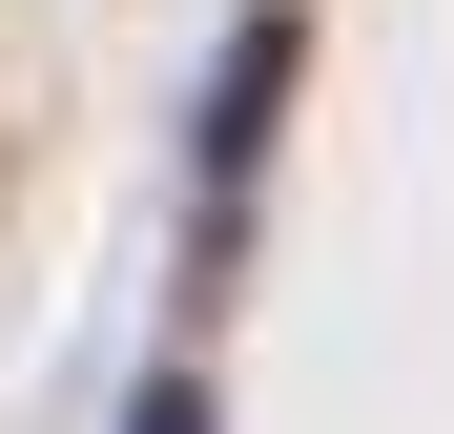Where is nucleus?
Wrapping results in <instances>:
<instances>
[{
	"mask_svg": "<svg viewBox=\"0 0 454 434\" xmlns=\"http://www.w3.org/2000/svg\"><path fill=\"white\" fill-rule=\"evenodd\" d=\"M289 62H310V21H289V0H248V21H227V62H207V104H186V311H227V269H248V166H269Z\"/></svg>",
	"mask_w": 454,
	"mask_h": 434,
	"instance_id": "nucleus-1",
	"label": "nucleus"
},
{
	"mask_svg": "<svg viewBox=\"0 0 454 434\" xmlns=\"http://www.w3.org/2000/svg\"><path fill=\"white\" fill-rule=\"evenodd\" d=\"M124 434H207V373H186V351H166V373L124 393Z\"/></svg>",
	"mask_w": 454,
	"mask_h": 434,
	"instance_id": "nucleus-2",
	"label": "nucleus"
}]
</instances>
